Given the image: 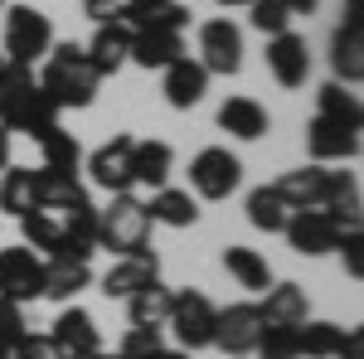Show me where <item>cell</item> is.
I'll list each match as a JSON object with an SVG mask.
<instances>
[{"instance_id": "obj_1", "label": "cell", "mask_w": 364, "mask_h": 359, "mask_svg": "<svg viewBox=\"0 0 364 359\" xmlns=\"http://www.w3.org/2000/svg\"><path fill=\"white\" fill-rule=\"evenodd\" d=\"M97 83H102V78L92 73L83 44H73V39L58 44V39H54V49L44 54V68H39V87H44V97H49L58 112H63V107H92Z\"/></svg>"}, {"instance_id": "obj_2", "label": "cell", "mask_w": 364, "mask_h": 359, "mask_svg": "<svg viewBox=\"0 0 364 359\" xmlns=\"http://www.w3.org/2000/svg\"><path fill=\"white\" fill-rule=\"evenodd\" d=\"M54 122H58V107L44 97L34 68L5 63V73H0V127L5 132H25L34 141L44 127H54Z\"/></svg>"}, {"instance_id": "obj_3", "label": "cell", "mask_w": 364, "mask_h": 359, "mask_svg": "<svg viewBox=\"0 0 364 359\" xmlns=\"http://www.w3.org/2000/svg\"><path fill=\"white\" fill-rule=\"evenodd\" d=\"M151 214L136 194H112L107 209H97V248L112 257H151Z\"/></svg>"}, {"instance_id": "obj_4", "label": "cell", "mask_w": 364, "mask_h": 359, "mask_svg": "<svg viewBox=\"0 0 364 359\" xmlns=\"http://www.w3.org/2000/svg\"><path fill=\"white\" fill-rule=\"evenodd\" d=\"M0 20H5V44H0L5 63H20V68L44 63V54L54 49V25H49L44 10H34V5H5Z\"/></svg>"}, {"instance_id": "obj_5", "label": "cell", "mask_w": 364, "mask_h": 359, "mask_svg": "<svg viewBox=\"0 0 364 359\" xmlns=\"http://www.w3.org/2000/svg\"><path fill=\"white\" fill-rule=\"evenodd\" d=\"M214 326H219V306L209 301L204 291H175V306H170L166 331L175 335V345L185 355L195 350H214Z\"/></svg>"}, {"instance_id": "obj_6", "label": "cell", "mask_w": 364, "mask_h": 359, "mask_svg": "<svg viewBox=\"0 0 364 359\" xmlns=\"http://www.w3.org/2000/svg\"><path fill=\"white\" fill-rule=\"evenodd\" d=\"M243 185V161L228 151V146H204L195 161H190V194L219 204Z\"/></svg>"}, {"instance_id": "obj_7", "label": "cell", "mask_w": 364, "mask_h": 359, "mask_svg": "<svg viewBox=\"0 0 364 359\" xmlns=\"http://www.w3.org/2000/svg\"><path fill=\"white\" fill-rule=\"evenodd\" d=\"M199 63H204L209 78H214V73H219V78H233V73L243 68V29L233 25L228 15L199 25Z\"/></svg>"}, {"instance_id": "obj_8", "label": "cell", "mask_w": 364, "mask_h": 359, "mask_svg": "<svg viewBox=\"0 0 364 359\" xmlns=\"http://www.w3.org/2000/svg\"><path fill=\"white\" fill-rule=\"evenodd\" d=\"M44 296V257L34 248H0V301L29 306Z\"/></svg>"}, {"instance_id": "obj_9", "label": "cell", "mask_w": 364, "mask_h": 359, "mask_svg": "<svg viewBox=\"0 0 364 359\" xmlns=\"http://www.w3.org/2000/svg\"><path fill=\"white\" fill-rule=\"evenodd\" d=\"M282 238L291 243V252H301V257H326V252L340 248L345 228H340L326 209H291V219H287V228H282Z\"/></svg>"}, {"instance_id": "obj_10", "label": "cell", "mask_w": 364, "mask_h": 359, "mask_svg": "<svg viewBox=\"0 0 364 359\" xmlns=\"http://www.w3.org/2000/svg\"><path fill=\"white\" fill-rule=\"evenodd\" d=\"M262 340V316L257 301H233L219 311V326H214V350H224L233 359H248Z\"/></svg>"}, {"instance_id": "obj_11", "label": "cell", "mask_w": 364, "mask_h": 359, "mask_svg": "<svg viewBox=\"0 0 364 359\" xmlns=\"http://www.w3.org/2000/svg\"><path fill=\"white\" fill-rule=\"evenodd\" d=\"M132 146H136V136H112L102 141L92 156H87V180L97 185V190L107 194H132L136 185H132Z\"/></svg>"}, {"instance_id": "obj_12", "label": "cell", "mask_w": 364, "mask_h": 359, "mask_svg": "<svg viewBox=\"0 0 364 359\" xmlns=\"http://www.w3.org/2000/svg\"><path fill=\"white\" fill-rule=\"evenodd\" d=\"M306 156H311V166H345V161L360 156V132L340 127V122H326V117H311Z\"/></svg>"}, {"instance_id": "obj_13", "label": "cell", "mask_w": 364, "mask_h": 359, "mask_svg": "<svg viewBox=\"0 0 364 359\" xmlns=\"http://www.w3.org/2000/svg\"><path fill=\"white\" fill-rule=\"evenodd\" d=\"M267 73H272L282 87H306V78H311V49H306V39H301L296 29H287V34H272V39H267Z\"/></svg>"}, {"instance_id": "obj_14", "label": "cell", "mask_w": 364, "mask_h": 359, "mask_svg": "<svg viewBox=\"0 0 364 359\" xmlns=\"http://www.w3.org/2000/svg\"><path fill=\"white\" fill-rule=\"evenodd\" d=\"M54 345L63 350L68 359H87L102 350V335H97V321H92V311H83V306H63L54 316Z\"/></svg>"}, {"instance_id": "obj_15", "label": "cell", "mask_w": 364, "mask_h": 359, "mask_svg": "<svg viewBox=\"0 0 364 359\" xmlns=\"http://www.w3.org/2000/svg\"><path fill=\"white\" fill-rule=\"evenodd\" d=\"M151 282H161V257H156V252H151V257H117L112 267L102 272L97 291H102L107 301H127V296H136L141 286H151Z\"/></svg>"}, {"instance_id": "obj_16", "label": "cell", "mask_w": 364, "mask_h": 359, "mask_svg": "<svg viewBox=\"0 0 364 359\" xmlns=\"http://www.w3.org/2000/svg\"><path fill=\"white\" fill-rule=\"evenodd\" d=\"M257 316H262V326H287V331H296V326L311 321V301H306V291H301L296 282H272V286L262 291V301H257Z\"/></svg>"}, {"instance_id": "obj_17", "label": "cell", "mask_w": 364, "mask_h": 359, "mask_svg": "<svg viewBox=\"0 0 364 359\" xmlns=\"http://www.w3.org/2000/svg\"><path fill=\"white\" fill-rule=\"evenodd\" d=\"M166 73V83H161V92H166V102L175 112H190L204 102V92H209V73H204V63L199 58H175L170 68H161Z\"/></svg>"}, {"instance_id": "obj_18", "label": "cell", "mask_w": 364, "mask_h": 359, "mask_svg": "<svg viewBox=\"0 0 364 359\" xmlns=\"http://www.w3.org/2000/svg\"><path fill=\"white\" fill-rule=\"evenodd\" d=\"M83 54H87V63H92L97 78H112L122 63H132V29L122 25V20L97 25V34L83 44Z\"/></svg>"}, {"instance_id": "obj_19", "label": "cell", "mask_w": 364, "mask_h": 359, "mask_svg": "<svg viewBox=\"0 0 364 359\" xmlns=\"http://www.w3.org/2000/svg\"><path fill=\"white\" fill-rule=\"evenodd\" d=\"M58 228H63V248H58V257L92 262V252H97V204H92V199L73 204L68 214H58Z\"/></svg>"}, {"instance_id": "obj_20", "label": "cell", "mask_w": 364, "mask_h": 359, "mask_svg": "<svg viewBox=\"0 0 364 359\" xmlns=\"http://www.w3.org/2000/svg\"><path fill=\"white\" fill-rule=\"evenodd\" d=\"M122 25L132 29V34H146V29H175V34H185L190 29V5H180V0H132L122 10Z\"/></svg>"}, {"instance_id": "obj_21", "label": "cell", "mask_w": 364, "mask_h": 359, "mask_svg": "<svg viewBox=\"0 0 364 359\" xmlns=\"http://www.w3.org/2000/svg\"><path fill=\"white\" fill-rule=\"evenodd\" d=\"M92 286V267L73 257H44V296L58 306H73Z\"/></svg>"}, {"instance_id": "obj_22", "label": "cell", "mask_w": 364, "mask_h": 359, "mask_svg": "<svg viewBox=\"0 0 364 359\" xmlns=\"http://www.w3.org/2000/svg\"><path fill=\"white\" fill-rule=\"evenodd\" d=\"M277 194L291 204V209H321L326 194H331V170H326V166L287 170V175L277 180Z\"/></svg>"}, {"instance_id": "obj_23", "label": "cell", "mask_w": 364, "mask_h": 359, "mask_svg": "<svg viewBox=\"0 0 364 359\" xmlns=\"http://www.w3.org/2000/svg\"><path fill=\"white\" fill-rule=\"evenodd\" d=\"M87 190L78 175H58V170H34V209H49V214H68L73 204H83Z\"/></svg>"}, {"instance_id": "obj_24", "label": "cell", "mask_w": 364, "mask_h": 359, "mask_svg": "<svg viewBox=\"0 0 364 359\" xmlns=\"http://www.w3.org/2000/svg\"><path fill=\"white\" fill-rule=\"evenodd\" d=\"M219 127L238 141H262L272 132V117H267V107L257 97H228L224 107H219Z\"/></svg>"}, {"instance_id": "obj_25", "label": "cell", "mask_w": 364, "mask_h": 359, "mask_svg": "<svg viewBox=\"0 0 364 359\" xmlns=\"http://www.w3.org/2000/svg\"><path fill=\"white\" fill-rule=\"evenodd\" d=\"M146 214H151V223H166V228H195L199 223V199L190 190L161 185V190H151V199H146Z\"/></svg>"}, {"instance_id": "obj_26", "label": "cell", "mask_w": 364, "mask_h": 359, "mask_svg": "<svg viewBox=\"0 0 364 359\" xmlns=\"http://www.w3.org/2000/svg\"><path fill=\"white\" fill-rule=\"evenodd\" d=\"M175 58H185V34L175 29H146V34H132V63L136 68H170Z\"/></svg>"}, {"instance_id": "obj_27", "label": "cell", "mask_w": 364, "mask_h": 359, "mask_svg": "<svg viewBox=\"0 0 364 359\" xmlns=\"http://www.w3.org/2000/svg\"><path fill=\"white\" fill-rule=\"evenodd\" d=\"M170 170H175L170 141H136L132 146V185L161 190V185H170Z\"/></svg>"}, {"instance_id": "obj_28", "label": "cell", "mask_w": 364, "mask_h": 359, "mask_svg": "<svg viewBox=\"0 0 364 359\" xmlns=\"http://www.w3.org/2000/svg\"><path fill=\"white\" fill-rule=\"evenodd\" d=\"M331 68H336V83L360 87V78H364V29L340 25L331 34Z\"/></svg>"}, {"instance_id": "obj_29", "label": "cell", "mask_w": 364, "mask_h": 359, "mask_svg": "<svg viewBox=\"0 0 364 359\" xmlns=\"http://www.w3.org/2000/svg\"><path fill=\"white\" fill-rule=\"evenodd\" d=\"M34 146H39V156H44V170H58V175H78L83 170V146H78V136L73 132H63V127H44L39 136H34Z\"/></svg>"}, {"instance_id": "obj_30", "label": "cell", "mask_w": 364, "mask_h": 359, "mask_svg": "<svg viewBox=\"0 0 364 359\" xmlns=\"http://www.w3.org/2000/svg\"><path fill=\"white\" fill-rule=\"evenodd\" d=\"M224 267H228V277H233L243 291H252V296H262V291L272 286V267H267V257H262L257 248L228 243L224 248Z\"/></svg>"}, {"instance_id": "obj_31", "label": "cell", "mask_w": 364, "mask_h": 359, "mask_svg": "<svg viewBox=\"0 0 364 359\" xmlns=\"http://www.w3.org/2000/svg\"><path fill=\"white\" fill-rule=\"evenodd\" d=\"M340 228H360V180H355V170H331V194H326V204H321Z\"/></svg>"}, {"instance_id": "obj_32", "label": "cell", "mask_w": 364, "mask_h": 359, "mask_svg": "<svg viewBox=\"0 0 364 359\" xmlns=\"http://www.w3.org/2000/svg\"><path fill=\"white\" fill-rule=\"evenodd\" d=\"M170 306H175V291H170L166 282H151V286H141L136 296H127V316H132V326H156V331H166Z\"/></svg>"}, {"instance_id": "obj_33", "label": "cell", "mask_w": 364, "mask_h": 359, "mask_svg": "<svg viewBox=\"0 0 364 359\" xmlns=\"http://www.w3.org/2000/svg\"><path fill=\"white\" fill-rule=\"evenodd\" d=\"M287 219H291V204L277 194V185H257V190H248V223L257 228V233H282Z\"/></svg>"}, {"instance_id": "obj_34", "label": "cell", "mask_w": 364, "mask_h": 359, "mask_svg": "<svg viewBox=\"0 0 364 359\" xmlns=\"http://www.w3.org/2000/svg\"><path fill=\"white\" fill-rule=\"evenodd\" d=\"M296 350L306 359H340L345 355V326H336V321H306V326H296Z\"/></svg>"}, {"instance_id": "obj_35", "label": "cell", "mask_w": 364, "mask_h": 359, "mask_svg": "<svg viewBox=\"0 0 364 359\" xmlns=\"http://www.w3.org/2000/svg\"><path fill=\"white\" fill-rule=\"evenodd\" d=\"M316 117H326V122H340V127H355V132L364 127L360 97H355V92H350L345 83H326L321 92H316Z\"/></svg>"}, {"instance_id": "obj_36", "label": "cell", "mask_w": 364, "mask_h": 359, "mask_svg": "<svg viewBox=\"0 0 364 359\" xmlns=\"http://www.w3.org/2000/svg\"><path fill=\"white\" fill-rule=\"evenodd\" d=\"M20 233H25V248H34L39 257H58V248H63L58 214H49V209H29V214H20Z\"/></svg>"}, {"instance_id": "obj_37", "label": "cell", "mask_w": 364, "mask_h": 359, "mask_svg": "<svg viewBox=\"0 0 364 359\" xmlns=\"http://www.w3.org/2000/svg\"><path fill=\"white\" fill-rule=\"evenodd\" d=\"M0 209L15 214V219L34 209V170H29V166L0 170Z\"/></svg>"}, {"instance_id": "obj_38", "label": "cell", "mask_w": 364, "mask_h": 359, "mask_svg": "<svg viewBox=\"0 0 364 359\" xmlns=\"http://www.w3.org/2000/svg\"><path fill=\"white\" fill-rule=\"evenodd\" d=\"M291 20H296V15H291L287 0H252L248 5V25L257 29V34H267V39H272V34H287Z\"/></svg>"}, {"instance_id": "obj_39", "label": "cell", "mask_w": 364, "mask_h": 359, "mask_svg": "<svg viewBox=\"0 0 364 359\" xmlns=\"http://www.w3.org/2000/svg\"><path fill=\"white\" fill-rule=\"evenodd\" d=\"M257 359H301L296 350V331H287V326H262V340H257Z\"/></svg>"}, {"instance_id": "obj_40", "label": "cell", "mask_w": 364, "mask_h": 359, "mask_svg": "<svg viewBox=\"0 0 364 359\" xmlns=\"http://www.w3.org/2000/svg\"><path fill=\"white\" fill-rule=\"evenodd\" d=\"M161 345H166V340H161L156 326H127L122 345H117V355H122V359H146V355H156Z\"/></svg>"}, {"instance_id": "obj_41", "label": "cell", "mask_w": 364, "mask_h": 359, "mask_svg": "<svg viewBox=\"0 0 364 359\" xmlns=\"http://www.w3.org/2000/svg\"><path fill=\"white\" fill-rule=\"evenodd\" d=\"M25 306L15 301H0V359L15 355V345H20V335H25Z\"/></svg>"}, {"instance_id": "obj_42", "label": "cell", "mask_w": 364, "mask_h": 359, "mask_svg": "<svg viewBox=\"0 0 364 359\" xmlns=\"http://www.w3.org/2000/svg\"><path fill=\"white\" fill-rule=\"evenodd\" d=\"M10 359H68V355H63V350L54 345V335H34V331H25Z\"/></svg>"}, {"instance_id": "obj_43", "label": "cell", "mask_w": 364, "mask_h": 359, "mask_svg": "<svg viewBox=\"0 0 364 359\" xmlns=\"http://www.w3.org/2000/svg\"><path fill=\"white\" fill-rule=\"evenodd\" d=\"M336 252L345 257V272L360 282V277H364V233H360V228H345V238H340Z\"/></svg>"}, {"instance_id": "obj_44", "label": "cell", "mask_w": 364, "mask_h": 359, "mask_svg": "<svg viewBox=\"0 0 364 359\" xmlns=\"http://www.w3.org/2000/svg\"><path fill=\"white\" fill-rule=\"evenodd\" d=\"M127 5H132V0H83V15L92 25H112V20H122Z\"/></svg>"}, {"instance_id": "obj_45", "label": "cell", "mask_w": 364, "mask_h": 359, "mask_svg": "<svg viewBox=\"0 0 364 359\" xmlns=\"http://www.w3.org/2000/svg\"><path fill=\"white\" fill-rule=\"evenodd\" d=\"M340 15H345L340 25H350V29H364V0H345V5H340Z\"/></svg>"}, {"instance_id": "obj_46", "label": "cell", "mask_w": 364, "mask_h": 359, "mask_svg": "<svg viewBox=\"0 0 364 359\" xmlns=\"http://www.w3.org/2000/svg\"><path fill=\"white\" fill-rule=\"evenodd\" d=\"M10 136H15V132H5V127H0V170L15 166V156H10Z\"/></svg>"}, {"instance_id": "obj_47", "label": "cell", "mask_w": 364, "mask_h": 359, "mask_svg": "<svg viewBox=\"0 0 364 359\" xmlns=\"http://www.w3.org/2000/svg\"><path fill=\"white\" fill-rule=\"evenodd\" d=\"M287 5H291V15H311V10H316L321 0H287Z\"/></svg>"}, {"instance_id": "obj_48", "label": "cell", "mask_w": 364, "mask_h": 359, "mask_svg": "<svg viewBox=\"0 0 364 359\" xmlns=\"http://www.w3.org/2000/svg\"><path fill=\"white\" fill-rule=\"evenodd\" d=\"M146 359H190V355H185V350H166V345H161L156 355H146Z\"/></svg>"}, {"instance_id": "obj_49", "label": "cell", "mask_w": 364, "mask_h": 359, "mask_svg": "<svg viewBox=\"0 0 364 359\" xmlns=\"http://www.w3.org/2000/svg\"><path fill=\"white\" fill-rule=\"evenodd\" d=\"M214 5H224V10H238V5H252V0H214Z\"/></svg>"}, {"instance_id": "obj_50", "label": "cell", "mask_w": 364, "mask_h": 359, "mask_svg": "<svg viewBox=\"0 0 364 359\" xmlns=\"http://www.w3.org/2000/svg\"><path fill=\"white\" fill-rule=\"evenodd\" d=\"M87 359H122V355H112V350H97V355H87Z\"/></svg>"}, {"instance_id": "obj_51", "label": "cell", "mask_w": 364, "mask_h": 359, "mask_svg": "<svg viewBox=\"0 0 364 359\" xmlns=\"http://www.w3.org/2000/svg\"><path fill=\"white\" fill-rule=\"evenodd\" d=\"M5 5H10V0H0V15H5Z\"/></svg>"}, {"instance_id": "obj_52", "label": "cell", "mask_w": 364, "mask_h": 359, "mask_svg": "<svg viewBox=\"0 0 364 359\" xmlns=\"http://www.w3.org/2000/svg\"><path fill=\"white\" fill-rule=\"evenodd\" d=\"M0 73H5V54H0Z\"/></svg>"}]
</instances>
